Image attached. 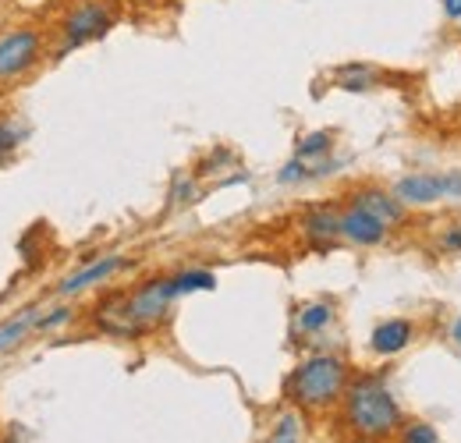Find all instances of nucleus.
<instances>
[{"instance_id": "11", "label": "nucleus", "mask_w": 461, "mask_h": 443, "mask_svg": "<svg viewBox=\"0 0 461 443\" xmlns=\"http://www.w3.org/2000/svg\"><path fill=\"white\" fill-rule=\"evenodd\" d=\"M93 320H96V330L111 333V337H124V340L146 333L128 312V291H114V294L100 298L96 309H93Z\"/></svg>"}, {"instance_id": "24", "label": "nucleus", "mask_w": 461, "mask_h": 443, "mask_svg": "<svg viewBox=\"0 0 461 443\" xmlns=\"http://www.w3.org/2000/svg\"><path fill=\"white\" fill-rule=\"evenodd\" d=\"M64 323H71V309H54L50 316H40V323H36V330H58Z\"/></svg>"}, {"instance_id": "23", "label": "nucleus", "mask_w": 461, "mask_h": 443, "mask_svg": "<svg viewBox=\"0 0 461 443\" xmlns=\"http://www.w3.org/2000/svg\"><path fill=\"white\" fill-rule=\"evenodd\" d=\"M440 252H447V256H461V223H451V227H444V234H440Z\"/></svg>"}, {"instance_id": "7", "label": "nucleus", "mask_w": 461, "mask_h": 443, "mask_svg": "<svg viewBox=\"0 0 461 443\" xmlns=\"http://www.w3.org/2000/svg\"><path fill=\"white\" fill-rule=\"evenodd\" d=\"M391 238V227L373 217L366 206L358 203H345L341 206V241L355 245V249H380Z\"/></svg>"}, {"instance_id": "2", "label": "nucleus", "mask_w": 461, "mask_h": 443, "mask_svg": "<svg viewBox=\"0 0 461 443\" xmlns=\"http://www.w3.org/2000/svg\"><path fill=\"white\" fill-rule=\"evenodd\" d=\"M351 366L341 355L330 351H316L309 358H302L285 380V397L298 411H330L334 404H341L348 384H351Z\"/></svg>"}, {"instance_id": "13", "label": "nucleus", "mask_w": 461, "mask_h": 443, "mask_svg": "<svg viewBox=\"0 0 461 443\" xmlns=\"http://www.w3.org/2000/svg\"><path fill=\"white\" fill-rule=\"evenodd\" d=\"M334 86L345 93H369L380 86V68L369 60H348L334 71Z\"/></svg>"}, {"instance_id": "8", "label": "nucleus", "mask_w": 461, "mask_h": 443, "mask_svg": "<svg viewBox=\"0 0 461 443\" xmlns=\"http://www.w3.org/2000/svg\"><path fill=\"white\" fill-rule=\"evenodd\" d=\"M298 227H302V234H305L309 249L327 252V249H334V245L341 241V206H338V203L309 206V210L302 213Z\"/></svg>"}, {"instance_id": "27", "label": "nucleus", "mask_w": 461, "mask_h": 443, "mask_svg": "<svg viewBox=\"0 0 461 443\" xmlns=\"http://www.w3.org/2000/svg\"><path fill=\"white\" fill-rule=\"evenodd\" d=\"M348 443H384V440H366V437H355V440H348Z\"/></svg>"}, {"instance_id": "14", "label": "nucleus", "mask_w": 461, "mask_h": 443, "mask_svg": "<svg viewBox=\"0 0 461 443\" xmlns=\"http://www.w3.org/2000/svg\"><path fill=\"white\" fill-rule=\"evenodd\" d=\"M334 320H338L334 302H309V305L298 309L294 327H298L302 333H323L327 327H334Z\"/></svg>"}, {"instance_id": "10", "label": "nucleus", "mask_w": 461, "mask_h": 443, "mask_svg": "<svg viewBox=\"0 0 461 443\" xmlns=\"http://www.w3.org/2000/svg\"><path fill=\"white\" fill-rule=\"evenodd\" d=\"M415 337H419V327H415V320H408V316H391V320H380L373 333H369V351L376 355V358H394V355H402L408 351L411 344H415Z\"/></svg>"}, {"instance_id": "19", "label": "nucleus", "mask_w": 461, "mask_h": 443, "mask_svg": "<svg viewBox=\"0 0 461 443\" xmlns=\"http://www.w3.org/2000/svg\"><path fill=\"white\" fill-rule=\"evenodd\" d=\"M302 415L298 411H285L270 433V443H302Z\"/></svg>"}, {"instance_id": "16", "label": "nucleus", "mask_w": 461, "mask_h": 443, "mask_svg": "<svg viewBox=\"0 0 461 443\" xmlns=\"http://www.w3.org/2000/svg\"><path fill=\"white\" fill-rule=\"evenodd\" d=\"M171 287L177 298L195 294V291H213L217 287V274H210V270H181V274L171 277Z\"/></svg>"}, {"instance_id": "1", "label": "nucleus", "mask_w": 461, "mask_h": 443, "mask_svg": "<svg viewBox=\"0 0 461 443\" xmlns=\"http://www.w3.org/2000/svg\"><path fill=\"white\" fill-rule=\"evenodd\" d=\"M341 422L351 437H366V440H387L402 429L404 408L384 373L351 376L341 397Z\"/></svg>"}, {"instance_id": "3", "label": "nucleus", "mask_w": 461, "mask_h": 443, "mask_svg": "<svg viewBox=\"0 0 461 443\" xmlns=\"http://www.w3.org/2000/svg\"><path fill=\"white\" fill-rule=\"evenodd\" d=\"M394 195L408 210H426L437 203L461 199V170H415L394 181Z\"/></svg>"}, {"instance_id": "22", "label": "nucleus", "mask_w": 461, "mask_h": 443, "mask_svg": "<svg viewBox=\"0 0 461 443\" xmlns=\"http://www.w3.org/2000/svg\"><path fill=\"white\" fill-rule=\"evenodd\" d=\"M25 135H29V128H25L22 121L4 117V121H0V157H4V153H11V149H14V146L25 139Z\"/></svg>"}, {"instance_id": "21", "label": "nucleus", "mask_w": 461, "mask_h": 443, "mask_svg": "<svg viewBox=\"0 0 461 443\" xmlns=\"http://www.w3.org/2000/svg\"><path fill=\"white\" fill-rule=\"evenodd\" d=\"M277 181H281V185H305V181H316V177H312V164L291 157L288 164L277 170Z\"/></svg>"}, {"instance_id": "12", "label": "nucleus", "mask_w": 461, "mask_h": 443, "mask_svg": "<svg viewBox=\"0 0 461 443\" xmlns=\"http://www.w3.org/2000/svg\"><path fill=\"white\" fill-rule=\"evenodd\" d=\"M128 267V259H121V256H104V259H93V263H86L78 274H71V277H64L58 284V291L64 298H71V294H78V291H86V287H96V284H107V280L114 277L117 270H124Z\"/></svg>"}, {"instance_id": "4", "label": "nucleus", "mask_w": 461, "mask_h": 443, "mask_svg": "<svg viewBox=\"0 0 461 443\" xmlns=\"http://www.w3.org/2000/svg\"><path fill=\"white\" fill-rule=\"evenodd\" d=\"M111 29H114V7L111 4H104V0H78L64 14V22H60V36H64L60 54L75 50V47H86V43L107 36Z\"/></svg>"}, {"instance_id": "17", "label": "nucleus", "mask_w": 461, "mask_h": 443, "mask_svg": "<svg viewBox=\"0 0 461 443\" xmlns=\"http://www.w3.org/2000/svg\"><path fill=\"white\" fill-rule=\"evenodd\" d=\"M394 443H444L437 426L426 422V419H404L402 429L394 433Z\"/></svg>"}, {"instance_id": "15", "label": "nucleus", "mask_w": 461, "mask_h": 443, "mask_svg": "<svg viewBox=\"0 0 461 443\" xmlns=\"http://www.w3.org/2000/svg\"><path fill=\"white\" fill-rule=\"evenodd\" d=\"M334 153V131H305L302 139H298V146H294V157L298 160H305V164H320V160H327Z\"/></svg>"}, {"instance_id": "25", "label": "nucleus", "mask_w": 461, "mask_h": 443, "mask_svg": "<svg viewBox=\"0 0 461 443\" xmlns=\"http://www.w3.org/2000/svg\"><path fill=\"white\" fill-rule=\"evenodd\" d=\"M440 11H444L447 22L461 25V0H440Z\"/></svg>"}, {"instance_id": "20", "label": "nucleus", "mask_w": 461, "mask_h": 443, "mask_svg": "<svg viewBox=\"0 0 461 443\" xmlns=\"http://www.w3.org/2000/svg\"><path fill=\"white\" fill-rule=\"evenodd\" d=\"M199 199V185L192 174H174L171 181V206H192Z\"/></svg>"}, {"instance_id": "6", "label": "nucleus", "mask_w": 461, "mask_h": 443, "mask_svg": "<svg viewBox=\"0 0 461 443\" xmlns=\"http://www.w3.org/2000/svg\"><path fill=\"white\" fill-rule=\"evenodd\" d=\"M40 57H43V36L36 29H14L0 36V82L25 75L29 68H36Z\"/></svg>"}, {"instance_id": "28", "label": "nucleus", "mask_w": 461, "mask_h": 443, "mask_svg": "<svg viewBox=\"0 0 461 443\" xmlns=\"http://www.w3.org/2000/svg\"><path fill=\"white\" fill-rule=\"evenodd\" d=\"M458 32H461V25H458Z\"/></svg>"}, {"instance_id": "5", "label": "nucleus", "mask_w": 461, "mask_h": 443, "mask_svg": "<svg viewBox=\"0 0 461 443\" xmlns=\"http://www.w3.org/2000/svg\"><path fill=\"white\" fill-rule=\"evenodd\" d=\"M177 302L171 287V277H153V280H142L135 291H128V312L131 320L142 327V330H153L167 320L171 305Z\"/></svg>"}, {"instance_id": "9", "label": "nucleus", "mask_w": 461, "mask_h": 443, "mask_svg": "<svg viewBox=\"0 0 461 443\" xmlns=\"http://www.w3.org/2000/svg\"><path fill=\"white\" fill-rule=\"evenodd\" d=\"M348 203L366 206L373 217H380L391 231H398V227L408 223V206L394 195V188H384V185H358V188L348 192Z\"/></svg>"}, {"instance_id": "26", "label": "nucleus", "mask_w": 461, "mask_h": 443, "mask_svg": "<svg viewBox=\"0 0 461 443\" xmlns=\"http://www.w3.org/2000/svg\"><path fill=\"white\" fill-rule=\"evenodd\" d=\"M447 340L455 344V351H458V358H461V312L451 320V327H447Z\"/></svg>"}, {"instance_id": "18", "label": "nucleus", "mask_w": 461, "mask_h": 443, "mask_svg": "<svg viewBox=\"0 0 461 443\" xmlns=\"http://www.w3.org/2000/svg\"><path fill=\"white\" fill-rule=\"evenodd\" d=\"M36 323H40V312H36V309H25V312H22L14 323L0 327V351H4V348H11V344H18V340L32 330Z\"/></svg>"}]
</instances>
